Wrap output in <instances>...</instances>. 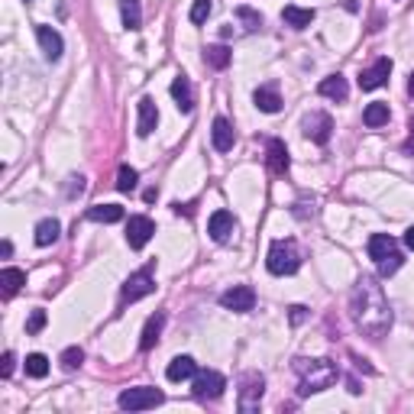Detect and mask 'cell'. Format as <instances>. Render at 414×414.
I'll list each match as a JSON object with an SVG mask.
<instances>
[{
	"mask_svg": "<svg viewBox=\"0 0 414 414\" xmlns=\"http://www.w3.org/2000/svg\"><path fill=\"white\" fill-rule=\"evenodd\" d=\"M153 233H155V223L149 220V217L136 214L126 220V243H130V249H143V246L153 239Z\"/></svg>",
	"mask_w": 414,
	"mask_h": 414,
	"instance_id": "11",
	"label": "cell"
},
{
	"mask_svg": "<svg viewBox=\"0 0 414 414\" xmlns=\"http://www.w3.org/2000/svg\"><path fill=\"white\" fill-rule=\"evenodd\" d=\"M330 133H333V117L324 114V110H314V114L304 117V136L317 146H327L330 143Z\"/></svg>",
	"mask_w": 414,
	"mask_h": 414,
	"instance_id": "9",
	"label": "cell"
},
{
	"mask_svg": "<svg viewBox=\"0 0 414 414\" xmlns=\"http://www.w3.org/2000/svg\"><path fill=\"white\" fill-rule=\"evenodd\" d=\"M26 376L30 379H46L49 376V360L42 353H30L26 356Z\"/></svg>",
	"mask_w": 414,
	"mask_h": 414,
	"instance_id": "30",
	"label": "cell"
},
{
	"mask_svg": "<svg viewBox=\"0 0 414 414\" xmlns=\"http://www.w3.org/2000/svg\"><path fill=\"white\" fill-rule=\"evenodd\" d=\"M266 162L272 175H285V172L292 169V159H288V146H285L282 139H268L266 143Z\"/></svg>",
	"mask_w": 414,
	"mask_h": 414,
	"instance_id": "15",
	"label": "cell"
},
{
	"mask_svg": "<svg viewBox=\"0 0 414 414\" xmlns=\"http://www.w3.org/2000/svg\"><path fill=\"white\" fill-rule=\"evenodd\" d=\"M295 376H298L301 395H317V391H327L330 385L340 379V369L333 360H307V356H298L292 362Z\"/></svg>",
	"mask_w": 414,
	"mask_h": 414,
	"instance_id": "2",
	"label": "cell"
},
{
	"mask_svg": "<svg viewBox=\"0 0 414 414\" xmlns=\"http://www.w3.org/2000/svg\"><path fill=\"white\" fill-rule=\"evenodd\" d=\"M120 16H123L126 30H139L143 26V7H139V0H120Z\"/></svg>",
	"mask_w": 414,
	"mask_h": 414,
	"instance_id": "27",
	"label": "cell"
},
{
	"mask_svg": "<svg viewBox=\"0 0 414 414\" xmlns=\"http://www.w3.org/2000/svg\"><path fill=\"white\" fill-rule=\"evenodd\" d=\"M61 233V223L55 217H46V220L36 223V246H52Z\"/></svg>",
	"mask_w": 414,
	"mask_h": 414,
	"instance_id": "25",
	"label": "cell"
},
{
	"mask_svg": "<svg viewBox=\"0 0 414 414\" xmlns=\"http://www.w3.org/2000/svg\"><path fill=\"white\" fill-rule=\"evenodd\" d=\"M165 401V395H162L159 389H153V385H136V389H126L120 391V398H117V405L123 408V411H146V408H155Z\"/></svg>",
	"mask_w": 414,
	"mask_h": 414,
	"instance_id": "5",
	"label": "cell"
},
{
	"mask_svg": "<svg viewBox=\"0 0 414 414\" xmlns=\"http://www.w3.org/2000/svg\"><path fill=\"white\" fill-rule=\"evenodd\" d=\"M0 253H4V256H10V253H13V243H10V239H4V246H0Z\"/></svg>",
	"mask_w": 414,
	"mask_h": 414,
	"instance_id": "42",
	"label": "cell"
},
{
	"mask_svg": "<svg viewBox=\"0 0 414 414\" xmlns=\"http://www.w3.org/2000/svg\"><path fill=\"white\" fill-rule=\"evenodd\" d=\"M369 259L379 266L382 276H395L405 262V256L398 253V243L389 237V233H372L369 237Z\"/></svg>",
	"mask_w": 414,
	"mask_h": 414,
	"instance_id": "3",
	"label": "cell"
},
{
	"mask_svg": "<svg viewBox=\"0 0 414 414\" xmlns=\"http://www.w3.org/2000/svg\"><path fill=\"white\" fill-rule=\"evenodd\" d=\"M155 292V278H153V266L139 268V272H133L130 278H126V285H123V301H139L146 298V295Z\"/></svg>",
	"mask_w": 414,
	"mask_h": 414,
	"instance_id": "8",
	"label": "cell"
},
{
	"mask_svg": "<svg viewBox=\"0 0 414 414\" xmlns=\"http://www.w3.org/2000/svg\"><path fill=\"white\" fill-rule=\"evenodd\" d=\"M26 4H30V0H26Z\"/></svg>",
	"mask_w": 414,
	"mask_h": 414,
	"instance_id": "44",
	"label": "cell"
},
{
	"mask_svg": "<svg viewBox=\"0 0 414 414\" xmlns=\"http://www.w3.org/2000/svg\"><path fill=\"white\" fill-rule=\"evenodd\" d=\"M408 94L414 97V71H411V78H408Z\"/></svg>",
	"mask_w": 414,
	"mask_h": 414,
	"instance_id": "43",
	"label": "cell"
},
{
	"mask_svg": "<svg viewBox=\"0 0 414 414\" xmlns=\"http://www.w3.org/2000/svg\"><path fill=\"white\" fill-rule=\"evenodd\" d=\"M46 311H42V307H36V311H32L30 314V321H26V333H39V330L46 327Z\"/></svg>",
	"mask_w": 414,
	"mask_h": 414,
	"instance_id": "35",
	"label": "cell"
},
{
	"mask_svg": "<svg viewBox=\"0 0 414 414\" xmlns=\"http://www.w3.org/2000/svg\"><path fill=\"white\" fill-rule=\"evenodd\" d=\"M0 285H4V298H13V295L26 285V272H23V268L7 266L4 272H0Z\"/></svg>",
	"mask_w": 414,
	"mask_h": 414,
	"instance_id": "23",
	"label": "cell"
},
{
	"mask_svg": "<svg viewBox=\"0 0 414 414\" xmlns=\"http://www.w3.org/2000/svg\"><path fill=\"white\" fill-rule=\"evenodd\" d=\"M253 100H256V107H259L262 114H278V110H282V94H278V88H276V85H262V88H256Z\"/></svg>",
	"mask_w": 414,
	"mask_h": 414,
	"instance_id": "18",
	"label": "cell"
},
{
	"mask_svg": "<svg viewBox=\"0 0 414 414\" xmlns=\"http://www.w3.org/2000/svg\"><path fill=\"white\" fill-rule=\"evenodd\" d=\"M307 317V307H301V304H295L292 307V324H301Z\"/></svg>",
	"mask_w": 414,
	"mask_h": 414,
	"instance_id": "37",
	"label": "cell"
},
{
	"mask_svg": "<svg viewBox=\"0 0 414 414\" xmlns=\"http://www.w3.org/2000/svg\"><path fill=\"white\" fill-rule=\"evenodd\" d=\"M317 91H321V97H330V100H346V94H350V85H346L343 75H327L317 85Z\"/></svg>",
	"mask_w": 414,
	"mask_h": 414,
	"instance_id": "21",
	"label": "cell"
},
{
	"mask_svg": "<svg viewBox=\"0 0 414 414\" xmlns=\"http://www.w3.org/2000/svg\"><path fill=\"white\" fill-rule=\"evenodd\" d=\"M230 59H233V52L227 46H207L204 49V61L211 65V69H217V71L227 69V65H230Z\"/></svg>",
	"mask_w": 414,
	"mask_h": 414,
	"instance_id": "29",
	"label": "cell"
},
{
	"mask_svg": "<svg viewBox=\"0 0 414 414\" xmlns=\"http://www.w3.org/2000/svg\"><path fill=\"white\" fill-rule=\"evenodd\" d=\"M211 139H214V149L217 153H230L233 143H237V133H233L230 120L227 117H217L214 126H211Z\"/></svg>",
	"mask_w": 414,
	"mask_h": 414,
	"instance_id": "16",
	"label": "cell"
},
{
	"mask_svg": "<svg viewBox=\"0 0 414 414\" xmlns=\"http://www.w3.org/2000/svg\"><path fill=\"white\" fill-rule=\"evenodd\" d=\"M405 246H408V249H414V227H408V230H405Z\"/></svg>",
	"mask_w": 414,
	"mask_h": 414,
	"instance_id": "41",
	"label": "cell"
},
{
	"mask_svg": "<svg viewBox=\"0 0 414 414\" xmlns=\"http://www.w3.org/2000/svg\"><path fill=\"white\" fill-rule=\"evenodd\" d=\"M175 214L191 217V214H194V204H182V201H178V204H175Z\"/></svg>",
	"mask_w": 414,
	"mask_h": 414,
	"instance_id": "40",
	"label": "cell"
},
{
	"mask_svg": "<svg viewBox=\"0 0 414 414\" xmlns=\"http://www.w3.org/2000/svg\"><path fill=\"white\" fill-rule=\"evenodd\" d=\"M59 362H61V369H78L81 362H85V350L81 346H69V350H61V356H59Z\"/></svg>",
	"mask_w": 414,
	"mask_h": 414,
	"instance_id": "33",
	"label": "cell"
},
{
	"mask_svg": "<svg viewBox=\"0 0 414 414\" xmlns=\"http://www.w3.org/2000/svg\"><path fill=\"white\" fill-rule=\"evenodd\" d=\"M81 191H85V178H81V175L71 178V191L69 194H81Z\"/></svg>",
	"mask_w": 414,
	"mask_h": 414,
	"instance_id": "39",
	"label": "cell"
},
{
	"mask_svg": "<svg viewBox=\"0 0 414 414\" xmlns=\"http://www.w3.org/2000/svg\"><path fill=\"white\" fill-rule=\"evenodd\" d=\"M262 395H266V379H262L259 372H246V376L239 379V401H237V408L243 414H253L256 408H259Z\"/></svg>",
	"mask_w": 414,
	"mask_h": 414,
	"instance_id": "6",
	"label": "cell"
},
{
	"mask_svg": "<svg viewBox=\"0 0 414 414\" xmlns=\"http://www.w3.org/2000/svg\"><path fill=\"white\" fill-rule=\"evenodd\" d=\"M282 20L292 30H307V26L314 23V10H304V7H285L282 10Z\"/></svg>",
	"mask_w": 414,
	"mask_h": 414,
	"instance_id": "24",
	"label": "cell"
},
{
	"mask_svg": "<svg viewBox=\"0 0 414 414\" xmlns=\"http://www.w3.org/2000/svg\"><path fill=\"white\" fill-rule=\"evenodd\" d=\"M233 230H237V217H233L230 211H214L211 220H207V233H211V239H217V243H227V239L233 237Z\"/></svg>",
	"mask_w": 414,
	"mask_h": 414,
	"instance_id": "12",
	"label": "cell"
},
{
	"mask_svg": "<svg viewBox=\"0 0 414 414\" xmlns=\"http://www.w3.org/2000/svg\"><path fill=\"white\" fill-rule=\"evenodd\" d=\"M211 10H214V4H211V0H194V4H191V23L201 26L207 16H211Z\"/></svg>",
	"mask_w": 414,
	"mask_h": 414,
	"instance_id": "34",
	"label": "cell"
},
{
	"mask_svg": "<svg viewBox=\"0 0 414 414\" xmlns=\"http://www.w3.org/2000/svg\"><path fill=\"white\" fill-rule=\"evenodd\" d=\"M223 389H227V379L217 372V369H204V372H198L194 376V398L198 401H214L223 395Z\"/></svg>",
	"mask_w": 414,
	"mask_h": 414,
	"instance_id": "7",
	"label": "cell"
},
{
	"mask_svg": "<svg viewBox=\"0 0 414 414\" xmlns=\"http://www.w3.org/2000/svg\"><path fill=\"white\" fill-rule=\"evenodd\" d=\"M237 20L243 23V30H249V32H256L262 26V13L253 7H237Z\"/></svg>",
	"mask_w": 414,
	"mask_h": 414,
	"instance_id": "32",
	"label": "cell"
},
{
	"mask_svg": "<svg viewBox=\"0 0 414 414\" xmlns=\"http://www.w3.org/2000/svg\"><path fill=\"white\" fill-rule=\"evenodd\" d=\"M136 182H139V172L130 169V165H120V172H117V191L130 194L136 188Z\"/></svg>",
	"mask_w": 414,
	"mask_h": 414,
	"instance_id": "31",
	"label": "cell"
},
{
	"mask_svg": "<svg viewBox=\"0 0 414 414\" xmlns=\"http://www.w3.org/2000/svg\"><path fill=\"white\" fill-rule=\"evenodd\" d=\"M88 220H94V223H117V220H123V207L120 204H97V207H91V211H88Z\"/></svg>",
	"mask_w": 414,
	"mask_h": 414,
	"instance_id": "26",
	"label": "cell"
},
{
	"mask_svg": "<svg viewBox=\"0 0 414 414\" xmlns=\"http://www.w3.org/2000/svg\"><path fill=\"white\" fill-rule=\"evenodd\" d=\"M36 39H39V46H42V55H46L49 61H59V59H61V52H65V42H61V36L52 30V26L39 23V26H36Z\"/></svg>",
	"mask_w": 414,
	"mask_h": 414,
	"instance_id": "14",
	"label": "cell"
},
{
	"mask_svg": "<svg viewBox=\"0 0 414 414\" xmlns=\"http://www.w3.org/2000/svg\"><path fill=\"white\" fill-rule=\"evenodd\" d=\"M408 130L411 133H408V139H405V153L414 155V117H411V126H408Z\"/></svg>",
	"mask_w": 414,
	"mask_h": 414,
	"instance_id": "38",
	"label": "cell"
},
{
	"mask_svg": "<svg viewBox=\"0 0 414 414\" xmlns=\"http://www.w3.org/2000/svg\"><path fill=\"white\" fill-rule=\"evenodd\" d=\"M350 314H353V324L369 340H382L391 330V321H395L382 285L372 276H362L360 282H356L353 295H350Z\"/></svg>",
	"mask_w": 414,
	"mask_h": 414,
	"instance_id": "1",
	"label": "cell"
},
{
	"mask_svg": "<svg viewBox=\"0 0 414 414\" xmlns=\"http://www.w3.org/2000/svg\"><path fill=\"white\" fill-rule=\"evenodd\" d=\"M389 75H391V59H376V65H369L360 75V88L362 91H376V88H382L389 81Z\"/></svg>",
	"mask_w": 414,
	"mask_h": 414,
	"instance_id": "13",
	"label": "cell"
},
{
	"mask_svg": "<svg viewBox=\"0 0 414 414\" xmlns=\"http://www.w3.org/2000/svg\"><path fill=\"white\" fill-rule=\"evenodd\" d=\"M389 104H382V100H376V104H369L366 110H362V123H366V126H372V130H376V126H385V123H389Z\"/></svg>",
	"mask_w": 414,
	"mask_h": 414,
	"instance_id": "28",
	"label": "cell"
},
{
	"mask_svg": "<svg viewBox=\"0 0 414 414\" xmlns=\"http://www.w3.org/2000/svg\"><path fill=\"white\" fill-rule=\"evenodd\" d=\"M165 376H169V382H184V379H194V376H198V362H194L191 356H175V360L169 362V369H165Z\"/></svg>",
	"mask_w": 414,
	"mask_h": 414,
	"instance_id": "20",
	"label": "cell"
},
{
	"mask_svg": "<svg viewBox=\"0 0 414 414\" xmlns=\"http://www.w3.org/2000/svg\"><path fill=\"white\" fill-rule=\"evenodd\" d=\"M162 327H165V314H153L146 321V327H143V340H139V350H143V353H149V350L159 343Z\"/></svg>",
	"mask_w": 414,
	"mask_h": 414,
	"instance_id": "22",
	"label": "cell"
},
{
	"mask_svg": "<svg viewBox=\"0 0 414 414\" xmlns=\"http://www.w3.org/2000/svg\"><path fill=\"white\" fill-rule=\"evenodd\" d=\"M172 97H175V104H178V110H182V114H191V110H194V88H191V78L178 75L175 81H172Z\"/></svg>",
	"mask_w": 414,
	"mask_h": 414,
	"instance_id": "17",
	"label": "cell"
},
{
	"mask_svg": "<svg viewBox=\"0 0 414 414\" xmlns=\"http://www.w3.org/2000/svg\"><path fill=\"white\" fill-rule=\"evenodd\" d=\"M220 304L227 307V311L246 314V311H253V304H256V292L249 285H233V288H227V292L220 295Z\"/></svg>",
	"mask_w": 414,
	"mask_h": 414,
	"instance_id": "10",
	"label": "cell"
},
{
	"mask_svg": "<svg viewBox=\"0 0 414 414\" xmlns=\"http://www.w3.org/2000/svg\"><path fill=\"white\" fill-rule=\"evenodd\" d=\"M136 110H139L136 133H139V136H149V133L155 130V123H159V110H155L153 97H143V100H139V104H136Z\"/></svg>",
	"mask_w": 414,
	"mask_h": 414,
	"instance_id": "19",
	"label": "cell"
},
{
	"mask_svg": "<svg viewBox=\"0 0 414 414\" xmlns=\"http://www.w3.org/2000/svg\"><path fill=\"white\" fill-rule=\"evenodd\" d=\"M266 266H268L272 276H295V272L301 268L298 243H295V239H276V243L268 246Z\"/></svg>",
	"mask_w": 414,
	"mask_h": 414,
	"instance_id": "4",
	"label": "cell"
},
{
	"mask_svg": "<svg viewBox=\"0 0 414 414\" xmlns=\"http://www.w3.org/2000/svg\"><path fill=\"white\" fill-rule=\"evenodd\" d=\"M13 362H16V356L7 350V353H4V360H0V376H4V379H10V372H13Z\"/></svg>",
	"mask_w": 414,
	"mask_h": 414,
	"instance_id": "36",
	"label": "cell"
}]
</instances>
